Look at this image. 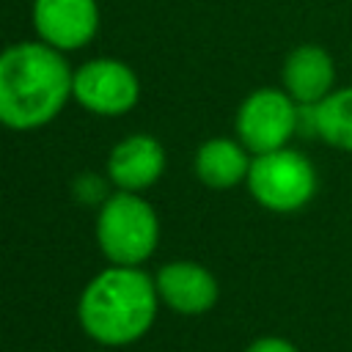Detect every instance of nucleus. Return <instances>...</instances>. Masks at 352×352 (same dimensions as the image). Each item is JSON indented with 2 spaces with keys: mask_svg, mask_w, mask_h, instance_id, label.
Listing matches in <instances>:
<instances>
[{
  "mask_svg": "<svg viewBox=\"0 0 352 352\" xmlns=\"http://www.w3.org/2000/svg\"><path fill=\"white\" fill-rule=\"evenodd\" d=\"M69 63L60 50L22 41L0 52V124L36 129L52 121L72 96Z\"/></svg>",
  "mask_w": 352,
  "mask_h": 352,
  "instance_id": "nucleus-1",
  "label": "nucleus"
},
{
  "mask_svg": "<svg viewBox=\"0 0 352 352\" xmlns=\"http://www.w3.org/2000/svg\"><path fill=\"white\" fill-rule=\"evenodd\" d=\"M157 283L138 267L102 270L80 294V327L104 346H126L143 338L157 319Z\"/></svg>",
  "mask_w": 352,
  "mask_h": 352,
  "instance_id": "nucleus-2",
  "label": "nucleus"
},
{
  "mask_svg": "<svg viewBox=\"0 0 352 352\" xmlns=\"http://www.w3.org/2000/svg\"><path fill=\"white\" fill-rule=\"evenodd\" d=\"M96 239L113 264L138 267L154 253L160 239V223L151 204L126 190L104 198L96 217Z\"/></svg>",
  "mask_w": 352,
  "mask_h": 352,
  "instance_id": "nucleus-3",
  "label": "nucleus"
},
{
  "mask_svg": "<svg viewBox=\"0 0 352 352\" xmlns=\"http://www.w3.org/2000/svg\"><path fill=\"white\" fill-rule=\"evenodd\" d=\"M250 195L270 212H297L316 192V168L294 148L256 154L248 170Z\"/></svg>",
  "mask_w": 352,
  "mask_h": 352,
  "instance_id": "nucleus-4",
  "label": "nucleus"
},
{
  "mask_svg": "<svg viewBox=\"0 0 352 352\" xmlns=\"http://www.w3.org/2000/svg\"><path fill=\"white\" fill-rule=\"evenodd\" d=\"M300 126V104L275 88L253 91L236 110V135L250 154L286 148Z\"/></svg>",
  "mask_w": 352,
  "mask_h": 352,
  "instance_id": "nucleus-5",
  "label": "nucleus"
},
{
  "mask_svg": "<svg viewBox=\"0 0 352 352\" xmlns=\"http://www.w3.org/2000/svg\"><path fill=\"white\" fill-rule=\"evenodd\" d=\"M140 94L135 72L113 58L88 60L74 72L72 96L99 116H121L135 107Z\"/></svg>",
  "mask_w": 352,
  "mask_h": 352,
  "instance_id": "nucleus-6",
  "label": "nucleus"
},
{
  "mask_svg": "<svg viewBox=\"0 0 352 352\" xmlns=\"http://www.w3.org/2000/svg\"><path fill=\"white\" fill-rule=\"evenodd\" d=\"M33 25L44 44L55 50H80L99 28L96 0H36Z\"/></svg>",
  "mask_w": 352,
  "mask_h": 352,
  "instance_id": "nucleus-7",
  "label": "nucleus"
},
{
  "mask_svg": "<svg viewBox=\"0 0 352 352\" xmlns=\"http://www.w3.org/2000/svg\"><path fill=\"white\" fill-rule=\"evenodd\" d=\"M154 283L160 300L184 316L206 314L220 297L214 275L195 261H170L160 267Z\"/></svg>",
  "mask_w": 352,
  "mask_h": 352,
  "instance_id": "nucleus-8",
  "label": "nucleus"
},
{
  "mask_svg": "<svg viewBox=\"0 0 352 352\" xmlns=\"http://www.w3.org/2000/svg\"><path fill=\"white\" fill-rule=\"evenodd\" d=\"M283 88L300 107L319 104L327 94L336 91L333 58L319 44H300L283 63Z\"/></svg>",
  "mask_w": 352,
  "mask_h": 352,
  "instance_id": "nucleus-9",
  "label": "nucleus"
},
{
  "mask_svg": "<svg viewBox=\"0 0 352 352\" xmlns=\"http://www.w3.org/2000/svg\"><path fill=\"white\" fill-rule=\"evenodd\" d=\"M162 168H165V151L148 135H132L121 140L113 148L110 162H107L110 179L126 192L151 187L162 176Z\"/></svg>",
  "mask_w": 352,
  "mask_h": 352,
  "instance_id": "nucleus-10",
  "label": "nucleus"
},
{
  "mask_svg": "<svg viewBox=\"0 0 352 352\" xmlns=\"http://www.w3.org/2000/svg\"><path fill=\"white\" fill-rule=\"evenodd\" d=\"M248 148L228 138H212L206 140L195 154V173L204 184L214 190H228L248 179L250 170Z\"/></svg>",
  "mask_w": 352,
  "mask_h": 352,
  "instance_id": "nucleus-11",
  "label": "nucleus"
},
{
  "mask_svg": "<svg viewBox=\"0 0 352 352\" xmlns=\"http://www.w3.org/2000/svg\"><path fill=\"white\" fill-rule=\"evenodd\" d=\"M302 110L314 135H319L333 148L352 151V85L336 88L319 104Z\"/></svg>",
  "mask_w": 352,
  "mask_h": 352,
  "instance_id": "nucleus-12",
  "label": "nucleus"
},
{
  "mask_svg": "<svg viewBox=\"0 0 352 352\" xmlns=\"http://www.w3.org/2000/svg\"><path fill=\"white\" fill-rule=\"evenodd\" d=\"M245 352H300L289 338H280V336H261L256 341L248 344Z\"/></svg>",
  "mask_w": 352,
  "mask_h": 352,
  "instance_id": "nucleus-13",
  "label": "nucleus"
}]
</instances>
